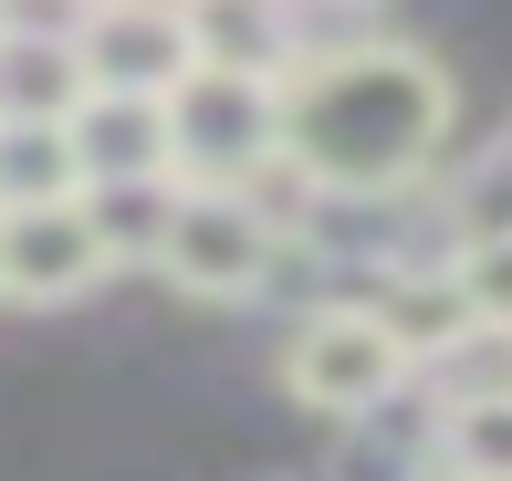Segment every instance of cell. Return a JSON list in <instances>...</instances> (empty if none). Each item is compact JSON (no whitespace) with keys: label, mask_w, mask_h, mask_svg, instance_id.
<instances>
[{"label":"cell","mask_w":512,"mask_h":481,"mask_svg":"<svg viewBox=\"0 0 512 481\" xmlns=\"http://www.w3.org/2000/svg\"><path fill=\"white\" fill-rule=\"evenodd\" d=\"M502 335H512V325H502Z\"/></svg>","instance_id":"obj_19"},{"label":"cell","mask_w":512,"mask_h":481,"mask_svg":"<svg viewBox=\"0 0 512 481\" xmlns=\"http://www.w3.org/2000/svg\"><path fill=\"white\" fill-rule=\"evenodd\" d=\"M283 220L262 210V189H178L168 199V241H157V272H168L189 304H251L283 262Z\"/></svg>","instance_id":"obj_4"},{"label":"cell","mask_w":512,"mask_h":481,"mask_svg":"<svg viewBox=\"0 0 512 481\" xmlns=\"http://www.w3.org/2000/svg\"><path fill=\"white\" fill-rule=\"evenodd\" d=\"M366 304H377V325L398 335V356H408V366H450V356L481 335V314H471V293H460V272H450V262L398 272V283L366 293Z\"/></svg>","instance_id":"obj_9"},{"label":"cell","mask_w":512,"mask_h":481,"mask_svg":"<svg viewBox=\"0 0 512 481\" xmlns=\"http://www.w3.org/2000/svg\"><path fill=\"white\" fill-rule=\"evenodd\" d=\"M439 231H450V251H460V241H502V231H512V136H502V147H481L471 168L439 189Z\"/></svg>","instance_id":"obj_14"},{"label":"cell","mask_w":512,"mask_h":481,"mask_svg":"<svg viewBox=\"0 0 512 481\" xmlns=\"http://www.w3.org/2000/svg\"><path fill=\"white\" fill-rule=\"evenodd\" d=\"M74 11H95V0H74Z\"/></svg>","instance_id":"obj_17"},{"label":"cell","mask_w":512,"mask_h":481,"mask_svg":"<svg viewBox=\"0 0 512 481\" xmlns=\"http://www.w3.org/2000/svg\"><path fill=\"white\" fill-rule=\"evenodd\" d=\"M74 74H84V95H168L189 74L178 0H95V11H74Z\"/></svg>","instance_id":"obj_5"},{"label":"cell","mask_w":512,"mask_h":481,"mask_svg":"<svg viewBox=\"0 0 512 481\" xmlns=\"http://www.w3.org/2000/svg\"><path fill=\"white\" fill-rule=\"evenodd\" d=\"M63 147H74L84 189H105V178H178L168 168V105L157 95H74L63 105Z\"/></svg>","instance_id":"obj_7"},{"label":"cell","mask_w":512,"mask_h":481,"mask_svg":"<svg viewBox=\"0 0 512 481\" xmlns=\"http://www.w3.org/2000/svg\"><path fill=\"white\" fill-rule=\"evenodd\" d=\"M74 147L63 116H0V210H42V199H74Z\"/></svg>","instance_id":"obj_12"},{"label":"cell","mask_w":512,"mask_h":481,"mask_svg":"<svg viewBox=\"0 0 512 481\" xmlns=\"http://www.w3.org/2000/svg\"><path fill=\"white\" fill-rule=\"evenodd\" d=\"M450 272H460V293H471L481 325H512V231H502V241H460Z\"/></svg>","instance_id":"obj_15"},{"label":"cell","mask_w":512,"mask_h":481,"mask_svg":"<svg viewBox=\"0 0 512 481\" xmlns=\"http://www.w3.org/2000/svg\"><path fill=\"white\" fill-rule=\"evenodd\" d=\"M105 283V241L84 199H42V210H0V293L11 304H74Z\"/></svg>","instance_id":"obj_6"},{"label":"cell","mask_w":512,"mask_h":481,"mask_svg":"<svg viewBox=\"0 0 512 481\" xmlns=\"http://www.w3.org/2000/svg\"><path fill=\"white\" fill-rule=\"evenodd\" d=\"M324 11H377V0H324Z\"/></svg>","instance_id":"obj_16"},{"label":"cell","mask_w":512,"mask_h":481,"mask_svg":"<svg viewBox=\"0 0 512 481\" xmlns=\"http://www.w3.org/2000/svg\"><path fill=\"white\" fill-rule=\"evenodd\" d=\"M74 199H84V220H95V241H105V272H126V262H157L178 178H105V189H74Z\"/></svg>","instance_id":"obj_11"},{"label":"cell","mask_w":512,"mask_h":481,"mask_svg":"<svg viewBox=\"0 0 512 481\" xmlns=\"http://www.w3.org/2000/svg\"><path fill=\"white\" fill-rule=\"evenodd\" d=\"M84 95L63 32H0V116H63Z\"/></svg>","instance_id":"obj_13"},{"label":"cell","mask_w":512,"mask_h":481,"mask_svg":"<svg viewBox=\"0 0 512 481\" xmlns=\"http://www.w3.org/2000/svg\"><path fill=\"white\" fill-rule=\"evenodd\" d=\"M168 168L178 189H262L283 168V126H272V74H189L168 84Z\"/></svg>","instance_id":"obj_2"},{"label":"cell","mask_w":512,"mask_h":481,"mask_svg":"<svg viewBox=\"0 0 512 481\" xmlns=\"http://www.w3.org/2000/svg\"><path fill=\"white\" fill-rule=\"evenodd\" d=\"M450 74L418 42H293L272 74V126H283V178L314 199H408L450 147Z\"/></svg>","instance_id":"obj_1"},{"label":"cell","mask_w":512,"mask_h":481,"mask_svg":"<svg viewBox=\"0 0 512 481\" xmlns=\"http://www.w3.org/2000/svg\"><path fill=\"white\" fill-rule=\"evenodd\" d=\"M408 377L418 366L398 356V335L377 325V304H314L304 325L283 335V398L314 408V419H335V429H366Z\"/></svg>","instance_id":"obj_3"},{"label":"cell","mask_w":512,"mask_h":481,"mask_svg":"<svg viewBox=\"0 0 512 481\" xmlns=\"http://www.w3.org/2000/svg\"><path fill=\"white\" fill-rule=\"evenodd\" d=\"M189 21V63L209 74H283L293 63V0H178Z\"/></svg>","instance_id":"obj_8"},{"label":"cell","mask_w":512,"mask_h":481,"mask_svg":"<svg viewBox=\"0 0 512 481\" xmlns=\"http://www.w3.org/2000/svg\"><path fill=\"white\" fill-rule=\"evenodd\" d=\"M429 450L450 481H512V387H450Z\"/></svg>","instance_id":"obj_10"},{"label":"cell","mask_w":512,"mask_h":481,"mask_svg":"<svg viewBox=\"0 0 512 481\" xmlns=\"http://www.w3.org/2000/svg\"><path fill=\"white\" fill-rule=\"evenodd\" d=\"M439 481H450V471H439Z\"/></svg>","instance_id":"obj_18"}]
</instances>
